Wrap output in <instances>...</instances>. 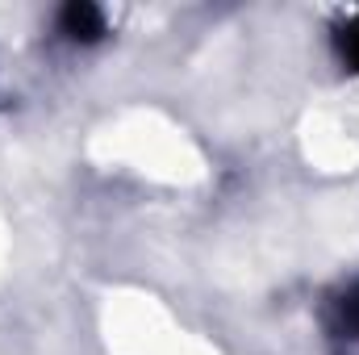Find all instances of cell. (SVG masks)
<instances>
[{
	"label": "cell",
	"instance_id": "6da1fadb",
	"mask_svg": "<svg viewBox=\"0 0 359 355\" xmlns=\"http://www.w3.org/2000/svg\"><path fill=\"white\" fill-rule=\"evenodd\" d=\"M63 34L76 38V42H100L104 38V13L88 4V0H76L63 8Z\"/></svg>",
	"mask_w": 359,
	"mask_h": 355
},
{
	"label": "cell",
	"instance_id": "3957f363",
	"mask_svg": "<svg viewBox=\"0 0 359 355\" xmlns=\"http://www.w3.org/2000/svg\"><path fill=\"white\" fill-rule=\"evenodd\" d=\"M339 309H343V322H347V330H355V335H359V284L347 293V297H343V305H339Z\"/></svg>",
	"mask_w": 359,
	"mask_h": 355
},
{
	"label": "cell",
	"instance_id": "7a4b0ae2",
	"mask_svg": "<svg viewBox=\"0 0 359 355\" xmlns=\"http://www.w3.org/2000/svg\"><path fill=\"white\" fill-rule=\"evenodd\" d=\"M339 55H343V63L351 67V72H359V13L351 17V21H343L339 25Z\"/></svg>",
	"mask_w": 359,
	"mask_h": 355
}]
</instances>
